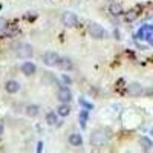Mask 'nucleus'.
Returning <instances> with one entry per match:
<instances>
[{"label": "nucleus", "mask_w": 153, "mask_h": 153, "mask_svg": "<svg viewBox=\"0 0 153 153\" xmlns=\"http://www.w3.org/2000/svg\"><path fill=\"white\" fill-rule=\"evenodd\" d=\"M138 37L139 38H152L153 37V28L152 26H144L141 31H139V34H138Z\"/></svg>", "instance_id": "f8f14e48"}, {"label": "nucleus", "mask_w": 153, "mask_h": 153, "mask_svg": "<svg viewBox=\"0 0 153 153\" xmlns=\"http://www.w3.org/2000/svg\"><path fill=\"white\" fill-rule=\"evenodd\" d=\"M46 123H48L49 126H57V124H60L58 120H57V115H55L54 112H49V113L46 115Z\"/></svg>", "instance_id": "2eb2a0df"}, {"label": "nucleus", "mask_w": 153, "mask_h": 153, "mask_svg": "<svg viewBox=\"0 0 153 153\" xmlns=\"http://www.w3.org/2000/svg\"><path fill=\"white\" fill-rule=\"evenodd\" d=\"M76 23H78V19H76V16L74 12H65L63 14V25L65 26L71 28V26H75Z\"/></svg>", "instance_id": "423d86ee"}, {"label": "nucleus", "mask_w": 153, "mask_h": 153, "mask_svg": "<svg viewBox=\"0 0 153 153\" xmlns=\"http://www.w3.org/2000/svg\"><path fill=\"white\" fill-rule=\"evenodd\" d=\"M6 26H8V22H6L5 19H2V17H0V32H2V31H5V29H6Z\"/></svg>", "instance_id": "412c9836"}, {"label": "nucleus", "mask_w": 153, "mask_h": 153, "mask_svg": "<svg viewBox=\"0 0 153 153\" xmlns=\"http://www.w3.org/2000/svg\"><path fill=\"white\" fill-rule=\"evenodd\" d=\"M89 34H91L94 38H98V40L107 37V31L98 23H91L89 25Z\"/></svg>", "instance_id": "7ed1b4c3"}, {"label": "nucleus", "mask_w": 153, "mask_h": 153, "mask_svg": "<svg viewBox=\"0 0 153 153\" xmlns=\"http://www.w3.org/2000/svg\"><path fill=\"white\" fill-rule=\"evenodd\" d=\"M127 92H129L130 95H133V97H138V95L143 94V86L139 83H130L129 86H127Z\"/></svg>", "instance_id": "1a4fd4ad"}, {"label": "nucleus", "mask_w": 153, "mask_h": 153, "mask_svg": "<svg viewBox=\"0 0 153 153\" xmlns=\"http://www.w3.org/2000/svg\"><path fill=\"white\" fill-rule=\"evenodd\" d=\"M57 66H58V69H61V71H71V69L74 68V63L71 61V58H61V57H60Z\"/></svg>", "instance_id": "9d476101"}, {"label": "nucleus", "mask_w": 153, "mask_h": 153, "mask_svg": "<svg viewBox=\"0 0 153 153\" xmlns=\"http://www.w3.org/2000/svg\"><path fill=\"white\" fill-rule=\"evenodd\" d=\"M63 80H65V81H66L68 84H71V78H68V76H66V75H63Z\"/></svg>", "instance_id": "4be33fe9"}, {"label": "nucleus", "mask_w": 153, "mask_h": 153, "mask_svg": "<svg viewBox=\"0 0 153 153\" xmlns=\"http://www.w3.org/2000/svg\"><path fill=\"white\" fill-rule=\"evenodd\" d=\"M38 110H40V107H38L37 104H29L26 107V115H28V117H31V118H34V117H37V115H38Z\"/></svg>", "instance_id": "ddd939ff"}, {"label": "nucleus", "mask_w": 153, "mask_h": 153, "mask_svg": "<svg viewBox=\"0 0 153 153\" xmlns=\"http://www.w3.org/2000/svg\"><path fill=\"white\" fill-rule=\"evenodd\" d=\"M80 104H81L83 107H86L87 110H91V109H92V104H91V103H87V101H86L84 98H81V100H80Z\"/></svg>", "instance_id": "aec40b11"}, {"label": "nucleus", "mask_w": 153, "mask_h": 153, "mask_svg": "<svg viewBox=\"0 0 153 153\" xmlns=\"http://www.w3.org/2000/svg\"><path fill=\"white\" fill-rule=\"evenodd\" d=\"M57 97H58V101H61V103H71V100H72V94L66 86H61L58 89Z\"/></svg>", "instance_id": "39448f33"}, {"label": "nucleus", "mask_w": 153, "mask_h": 153, "mask_svg": "<svg viewBox=\"0 0 153 153\" xmlns=\"http://www.w3.org/2000/svg\"><path fill=\"white\" fill-rule=\"evenodd\" d=\"M110 12H112L113 16H118V14H121V12H123L121 5H118V3H113V5H110Z\"/></svg>", "instance_id": "f3484780"}, {"label": "nucleus", "mask_w": 153, "mask_h": 153, "mask_svg": "<svg viewBox=\"0 0 153 153\" xmlns=\"http://www.w3.org/2000/svg\"><path fill=\"white\" fill-rule=\"evenodd\" d=\"M139 144H141V146H143V149H144V150H150V149L153 147V144H152V141H150V139H149V138H146V136H143L141 139H139Z\"/></svg>", "instance_id": "dca6fc26"}, {"label": "nucleus", "mask_w": 153, "mask_h": 153, "mask_svg": "<svg viewBox=\"0 0 153 153\" xmlns=\"http://www.w3.org/2000/svg\"><path fill=\"white\" fill-rule=\"evenodd\" d=\"M34 54V51H32V46L28 45V43H20L16 46V55L19 58H31Z\"/></svg>", "instance_id": "f03ea898"}, {"label": "nucleus", "mask_w": 153, "mask_h": 153, "mask_svg": "<svg viewBox=\"0 0 153 153\" xmlns=\"http://www.w3.org/2000/svg\"><path fill=\"white\" fill-rule=\"evenodd\" d=\"M58 115L60 117H68V115L71 113V106H68V103H63L61 106H58Z\"/></svg>", "instance_id": "4468645a"}, {"label": "nucleus", "mask_w": 153, "mask_h": 153, "mask_svg": "<svg viewBox=\"0 0 153 153\" xmlns=\"http://www.w3.org/2000/svg\"><path fill=\"white\" fill-rule=\"evenodd\" d=\"M109 138H110V133L107 130H103V129L95 130L91 136V144L95 146V147H101L109 141Z\"/></svg>", "instance_id": "f257e3e1"}, {"label": "nucleus", "mask_w": 153, "mask_h": 153, "mask_svg": "<svg viewBox=\"0 0 153 153\" xmlns=\"http://www.w3.org/2000/svg\"><path fill=\"white\" fill-rule=\"evenodd\" d=\"M152 133H153V132H152Z\"/></svg>", "instance_id": "b1692460"}, {"label": "nucleus", "mask_w": 153, "mask_h": 153, "mask_svg": "<svg viewBox=\"0 0 153 153\" xmlns=\"http://www.w3.org/2000/svg\"><path fill=\"white\" fill-rule=\"evenodd\" d=\"M5 89H6L8 94H17L20 91V83L16 81V80H9V81H6Z\"/></svg>", "instance_id": "6e6552de"}, {"label": "nucleus", "mask_w": 153, "mask_h": 153, "mask_svg": "<svg viewBox=\"0 0 153 153\" xmlns=\"http://www.w3.org/2000/svg\"><path fill=\"white\" fill-rule=\"evenodd\" d=\"M69 143L74 147H80V146H83V136L78 135V133H72L69 136Z\"/></svg>", "instance_id": "9b49d317"}, {"label": "nucleus", "mask_w": 153, "mask_h": 153, "mask_svg": "<svg viewBox=\"0 0 153 153\" xmlns=\"http://www.w3.org/2000/svg\"><path fill=\"white\" fill-rule=\"evenodd\" d=\"M80 120H81V127L84 129V127H86V120H87V112L86 110L80 113Z\"/></svg>", "instance_id": "a211bd4d"}, {"label": "nucleus", "mask_w": 153, "mask_h": 153, "mask_svg": "<svg viewBox=\"0 0 153 153\" xmlns=\"http://www.w3.org/2000/svg\"><path fill=\"white\" fill-rule=\"evenodd\" d=\"M136 16H138V14H136L135 11H130L129 14L126 16V20H127V22H132V20H135V19H136Z\"/></svg>", "instance_id": "6ab92c4d"}, {"label": "nucleus", "mask_w": 153, "mask_h": 153, "mask_svg": "<svg viewBox=\"0 0 153 153\" xmlns=\"http://www.w3.org/2000/svg\"><path fill=\"white\" fill-rule=\"evenodd\" d=\"M2 135H3V124L0 123V136H2Z\"/></svg>", "instance_id": "5701e85b"}, {"label": "nucleus", "mask_w": 153, "mask_h": 153, "mask_svg": "<svg viewBox=\"0 0 153 153\" xmlns=\"http://www.w3.org/2000/svg\"><path fill=\"white\" fill-rule=\"evenodd\" d=\"M35 71H37V68H35L34 63H31V61H25L23 65H22V72H23L25 75H26V76L34 75V74H35Z\"/></svg>", "instance_id": "0eeeda50"}, {"label": "nucleus", "mask_w": 153, "mask_h": 153, "mask_svg": "<svg viewBox=\"0 0 153 153\" xmlns=\"http://www.w3.org/2000/svg\"><path fill=\"white\" fill-rule=\"evenodd\" d=\"M60 60V55L57 52H54V51H48V52L43 55V63L46 66H57V63Z\"/></svg>", "instance_id": "20e7f679"}]
</instances>
